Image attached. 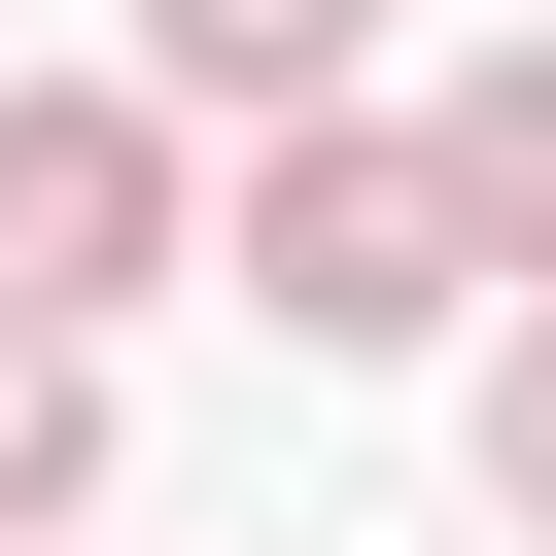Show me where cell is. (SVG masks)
Returning <instances> with one entry per match:
<instances>
[{
    "label": "cell",
    "instance_id": "obj_4",
    "mask_svg": "<svg viewBox=\"0 0 556 556\" xmlns=\"http://www.w3.org/2000/svg\"><path fill=\"white\" fill-rule=\"evenodd\" d=\"M417 139H452V208H486V278H556V35H486V70L417 104Z\"/></svg>",
    "mask_w": 556,
    "mask_h": 556
},
{
    "label": "cell",
    "instance_id": "obj_6",
    "mask_svg": "<svg viewBox=\"0 0 556 556\" xmlns=\"http://www.w3.org/2000/svg\"><path fill=\"white\" fill-rule=\"evenodd\" d=\"M486 521L556 556V278H521V348H486Z\"/></svg>",
    "mask_w": 556,
    "mask_h": 556
},
{
    "label": "cell",
    "instance_id": "obj_5",
    "mask_svg": "<svg viewBox=\"0 0 556 556\" xmlns=\"http://www.w3.org/2000/svg\"><path fill=\"white\" fill-rule=\"evenodd\" d=\"M70 521H104V348L0 313V556H70Z\"/></svg>",
    "mask_w": 556,
    "mask_h": 556
},
{
    "label": "cell",
    "instance_id": "obj_1",
    "mask_svg": "<svg viewBox=\"0 0 556 556\" xmlns=\"http://www.w3.org/2000/svg\"><path fill=\"white\" fill-rule=\"evenodd\" d=\"M452 278H486V208H452L417 104H313V139L243 174V313H278V348H452Z\"/></svg>",
    "mask_w": 556,
    "mask_h": 556
},
{
    "label": "cell",
    "instance_id": "obj_2",
    "mask_svg": "<svg viewBox=\"0 0 556 556\" xmlns=\"http://www.w3.org/2000/svg\"><path fill=\"white\" fill-rule=\"evenodd\" d=\"M139 278H174V104H139V70H0V313L104 348Z\"/></svg>",
    "mask_w": 556,
    "mask_h": 556
},
{
    "label": "cell",
    "instance_id": "obj_3",
    "mask_svg": "<svg viewBox=\"0 0 556 556\" xmlns=\"http://www.w3.org/2000/svg\"><path fill=\"white\" fill-rule=\"evenodd\" d=\"M382 70V0H139V104H243V139H313Z\"/></svg>",
    "mask_w": 556,
    "mask_h": 556
}]
</instances>
